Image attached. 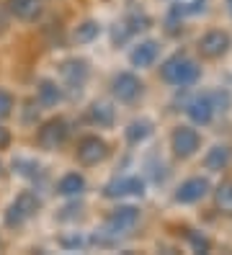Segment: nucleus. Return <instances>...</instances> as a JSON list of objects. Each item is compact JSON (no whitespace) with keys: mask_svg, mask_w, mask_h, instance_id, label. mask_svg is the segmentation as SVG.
I'll list each match as a JSON object with an SVG mask.
<instances>
[{"mask_svg":"<svg viewBox=\"0 0 232 255\" xmlns=\"http://www.w3.org/2000/svg\"><path fill=\"white\" fill-rule=\"evenodd\" d=\"M201 131L194 124H178L170 131V152L176 160H191L201 152Z\"/></svg>","mask_w":232,"mask_h":255,"instance_id":"obj_6","label":"nucleus"},{"mask_svg":"<svg viewBox=\"0 0 232 255\" xmlns=\"http://www.w3.org/2000/svg\"><path fill=\"white\" fill-rule=\"evenodd\" d=\"M5 173V165H3V160H0V175H3Z\"/></svg>","mask_w":232,"mask_h":255,"instance_id":"obj_30","label":"nucleus"},{"mask_svg":"<svg viewBox=\"0 0 232 255\" xmlns=\"http://www.w3.org/2000/svg\"><path fill=\"white\" fill-rule=\"evenodd\" d=\"M150 26H152V18L147 13H129V16H124L114 28V47L132 44L134 39H139V34H145Z\"/></svg>","mask_w":232,"mask_h":255,"instance_id":"obj_13","label":"nucleus"},{"mask_svg":"<svg viewBox=\"0 0 232 255\" xmlns=\"http://www.w3.org/2000/svg\"><path fill=\"white\" fill-rule=\"evenodd\" d=\"M57 75H59V83L65 91H77L80 93L83 88L88 85L90 80V62L83 57H67V59H62L59 67H57Z\"/></svg>","mask_w":232,"mask_h":255,"instance_id":"obj_9","label":"nucleus"},{"mask_svg":"<svg viewBox=\"0 0 232 255\" xmlns=\"http://www.w3.org/2000/svg\"><path fill=\"white\" fill-rule=\"evenodd\" d=\"M199 3H209V0H199Z\"/></svg>","mask_w":232,"mask_h":255,"instance_id":"obj_31","label":"nucleus"},{"mask_svg":"<svg viewBox=\"0 0 232 255\" xmlns=\"http://www.w3.org/2000/svg\"><path fill=\"white\" fill-rule=\"evenodd\" d=\"M13 173H18L21 178H28V181H36V175H41V165L34 157H15L13 162Z\"/></svg>","mask_w":232,"mask_h":255,"instance_id":"obj_25","label":"nucleus"},{"mask_svg":"<svg viewBox=\"0 0 232 255\" xmlns=\"http://www.w3.org/2000/svg\"><path fill=\"white\" fill-rule=\"evenodd\" d=\"M212 193V183L207 175H191L186 181L178 183V188L173 191V204H181V206H194L199 201H204Z\"/></svg>","mask_w":232,"mask_h":255,"instance_id":"obj_11","label":"nucleus"},{"mask_svg":"<svg viewBox=\"0 0 232 255\" xmlns=\"http://www.w3.org/2000/svg\"><path fill=\"white\" fill-rule=\"evenodd\" d=\"M152 134H155V122L147 116H139L134 122H129L127 129H124V142H127V147H139V144H145Z\"/></svg>","mask_w":232,"mask_h":255,"instance_id":"obj_20","label":"nucleus"},{"mask_svg":"<svg viewBox=\"0 0 232 255\" xmlns=\"http://www.w3.org/2000/svg\"><path fill=\"white\" fill-rule=\"evenodd\" d=\"M57 245L67 253H75V250H85L90 248V237L85 232H62L57 237Z\"/></svg>","mask_w":232,"mask_h":255,"instance_id":"obj_24","label":"nucleus"},{"mask_svg":"<svg viewBox=\"0 0 232 255\" xmlns=\"http://www.w3.org/2000/svg\"><path fill=\"white\" fill-rule=\"evenodd\" d=\"M183 243H186V248H189L191 253H201V255L212 253V248H214L212 237H209L207 232L191 230V227H186V230H183Z\"/></svg>","mask_w":232,"mask_h":255,"instance_id":"obj_22","label":"nucleus"},{"mask_svg":"<svg viewBox=\"0 0 232 255\" xmlns=\"http://www.w3.org/2000/svg\"><path fill=\"white\" fill-rule=\"evenodd\" d=\"M72 137V127L65 116H52L36 127V144L44 152H59Z\"/></svg>","mask_w":232,"mask_h":255,"instance_id":"obj_4","label":"nucleus"},{"mask_svg":"<svg viewBox=\"0 0 232 255\" xmlns=\"http://www.w3.org/2000/svg\"><path fill=\"white\" fill-rule=\"evenodd\" d=\"M41 196H39V191L34 188H23L21 193H15V199L5 206V212H3V227L5 230H21L26 227V224L39 217L41 212Z\"/></svg>","mask_w":232,"mask_h":255,"instance_id":"obj_2","label":"nucleus"},{"mask_svg":"<svg viewBox=\"0 0 232 255\" xmlns=\"http://www.w3.org/2000/svg\"><path fill=\"white\" fill-rule=\"evenodd\" d=\"M201 168H204L207 173H225L232 168V144L227 142H217L212 144L204 157H201Z\"/></svg>","mask_w":232,"mask_h":255,"instance_id":"obj_16","label":"nucleus"},{"mask_svg":"<svg viewBox=\"0 0 232 255\" xmlns=\"http://www.w3.org/2000/svg\"><path fill=\"white\" fill-rule=\"evenodd\" d=\"M186 116H189V122L194 127H209L214 122L217 109H214V103H212L209 91L196 93V96L189 98V103H186Z\"/></svg>","mask_w":232,"mask_h":255,"instance_id":"obj_15","label":"nucleus"},{"mask_svg":"<svg viewBox=\"0 0 232 255\" xmlns=\"http://www.w3.org/2000/svg\"><path fill=\"white\" fill-rule=\"evenodd\" d=\"M163 52V44L160 39H134L132 41V49H129V65L134 70H152L160 59Z\"/></svg>","mask_w":232,"mask_h":255,"instance_id":"obj_12","label":"nucleus"},{"mask_svg":"<svg viewBox=\"0 0 232 255\" xmlns=\"http://www.w3.org/2000/svg\"><path fill=\"white\" fill-rule=\"evenodd\" d=\"M212 196H214L217 212H220L222 217H227V219H232V178L222 181L220 186L212 191Z\"/></svg>","mask_w":232,"mask_h":255,"instance_id":"obj_23","label":"nucleus"},{"mask_svg":"<svg viewBox=\"0 0 232 255\" xmlns=\"http://www.w3.org/2000/svg\"><path fill=\"white\" fill-rule=\"evenodd\" d=\"M85 124L96 129H111L116 124V109L111 101H93L85 109Z\"/></svg>","mask_w":232,"mask_h":255,"instance_id":"obj_18","label":"nucleus"},{"mask_svg":"<svg viewBox=\"0 0 232 255\" xmlns=\"http://www.w3.org/2000/svg\"><path fill=\"white\" fill-rule=\"evenodd\" d=\"M10 139H13L10 137V129H5L3 122H0V149H8L10 147Z\"/></svg>","mask_w":232,"mask_h":255,"instance_id":"obj_28","label":"nucleus"},{"mask_svg":"<svg viewBox=\"0 0 232 255\" xmlns=\"http://www.w3.org/2000/svg\"><path fill=\"white\" fill-rule=\"evenodd\" d=\"M225 8H227V13H230V18H232V0H225Z\"/></svg>","mask_w":232,"mask_h":255,"instance_id":"obj_29","label":"nucleus"},{"mask_svg":"<svg viewBox=\"0 0 232 255\" xmlns=\"http://www.w3.org/2000/svg\"><path fill=\"white\" fill-rule=\"evenodd\" d=\"M212 96V103H214V109L217 114H227L232 109V93L227 91V88H217V91H209Z\"/></svg>","mask_w":232,"mask_h":255,"instance_id":"obj_26","label":"nucleus"},{"mask_svg":"<svg viewBox=\"0 0 232 255\" xmlns=\"http://www.w3.org/2000/svg\"><path fill=\"white\" fill-rule=\"evenodd\" d=\"M34 98H36V103L41 109H57L59 103L67 98V91L54 78H41L36 83V96Z\"/></svg>","mask_w":232,"mask_h":255,"instance_id":"obj_17","label":"nucleus"},{"mask_svg":"<svg viewBox=\"0 0 232 255\" xmlns=\"http://www.w3.org/2000/svg\"><path fill=\"white\" fill-rule=\"evenodd\" d=\"M5 8L13 21H18L23 26H34L44 18L46 8H49V0H8Z\"/></svg>","mask_w":232,"mask_h":255,"instance_id":"obj_14","label":"nucleus"},{"mask_svg":"<svg viewBox=\"0 0 232 255\" xmlns=\"http://www.w3.org/2000/svg\"><path fill=\"white\" fill-rule=\"evenodd\" d=\"M108 157H111V144L103 137H98V134H85L75 144V162L80 168H96Z\"/></svg>","mask_w":232,"mask_h":255,"instance_id":"obj_5","label":"nucleus"},{"mask_svg":"<svg viewBox=\"0 0 232 255\" xmlns=\"http://www.w3.org/2000/svg\"><path fill=\"white\" fill-rule=\"evenodd\" d=\"M111 98L121 106H134V103L145 96V83L137 72L132 70H121L111 78Z\"/></svg>","mask_w":232,"mask_h":255,"instance_id":"obj_7","label":"nucleus"},{"mask_svg":"<svg viewBox=\"0 0 232 255\" xmlns=\"http://www.w3.org/2000/svg\"><path fill=\"white\" fill-rule=\"evenodd\" d=\"M139 219H142V212L134 206V204H116L111 212L103 217V224H101V232L111 240H121L137 230Z\"/></svg>","mask_w":232,"mask_h":255,"instance_id":"obj_3","label":"nucleus"},{"mask_svg":"<svg viewBox=\"0 0 232 255\" xmlns=\"http://www.w3.org/2000/svg\"><path fill=\"white\" fill-rule=\"evenodd\" d=\"M160 80L173 88H191L201 80V65L189 52H173L160 62Z\"/></svg>","mask_w":232,"mask_h":255,"instance_id":"obj_1","label":"nucleus"},{"mask_svg":"<svg viewBox=\"0 0 232 255\" xmlns=\"http://www.w3.org/2000/svg\"><path fill=\"white\" fill-rule=\"evenodd\" d=\"M103 199L108 201H124V199H142L145 193H147V183H145V178H139V175H116L111 178L106 186H103Z\"/></svg>","mask_w":232,"mask_h":255,"instance_id":"obj_10","label":"nucleus"},{"mask_svg":"<svg viewBox=\"0 0 232 255\" xmlns=\"http://www.w3.org/2000/svg\"><path fill=\"white\" fill-rule=\"evenodd\" d=\"M88 188V178L80 173V170H67V173H62L57 178V183H54V193L62 199H77V196H83Z\"/></svg>","mask_w":232,"mask_h":255,"instance_id":"obj_19","label":"nucleus"},{"mask_svg":"<svg viewBox=\"0 0 232 255\" xmlns=\"http://www.w3.org/2000/svg\"><path fill=\"white\" fill-rule=\"evenodd\" d=\"M232 49V34L227 28H209L196 39V54L207 62H217V59L227 57Z\"/></svg>","mask_w":232,"mask_h":255,"instance_id":"obj_8","label":"nucleus"},{"mask_svg":"<svg viewBox=\"0 0 232 255\" xmlns=\"http://www.w3.org/2000/svg\"><path fill=\"white\" fill-rule=\"evenodd\" d=\"M15 114V96L8 88H0V122H8Z\"/></svg>","mask_w":232,"mask_h":255,"instance_id":"obj_27","label":"nucleus"},{"mask_svg":"<svg viewBox=\"0 0 232 255\" xmlns=\"http://www.w3.org/2000/svg\"><path fill=\"white\" fill-rule=\"evenodd\" d=\"M101 34H103L101 21H96V18H85V21H80V23L72 28L70 41H72V47H88V44H93Z\"/></svg>","mask_w":232,"mask_h":255,"instance_id":"obj_21","label":"nucleus"}]
</instances>
